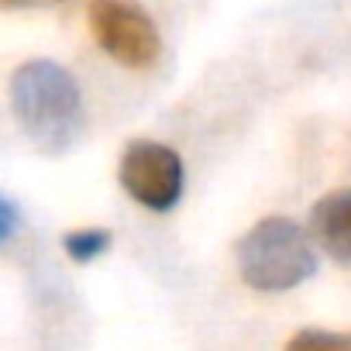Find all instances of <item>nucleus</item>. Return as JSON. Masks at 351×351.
<instances>
[{"label": "nucleus", "mask_w": 351, "mask_h": 351, "mask_svg": "<svg viewBox=\"0 0 351 351\" xmlns=\"http://www.w3.org/2000/svg\"><path fill=\"white\" fill-rule=\"evenodd\" d=\"M241 279L258 293H286L317 272L310 234L289 217H262L234 245Z\"/></svg>", "instance_id": "obj_2"}, {"label": "nucleus", "mask_w": 351, "mask_h": 351, "mask_svg": "<svg viewBox=\"0 0 351 351\" xmlns=\"http://www.w3.org/2000/svg\"><path fill=\"white\" fill-rule=\"evenodd\" d=\"M117 180L134 204H141L155 214H165L183 197V158L176 148H169L162 141L138 138L121 155Z\"/></svg>", "instance_id": "obj_4"}, {"label": "nucleus", "mask_w": 351, "mask_h": 351, "mask_svg": "<svg viewBox=\"0 0 351 351\" xmlns=\"http://www.w3.org/2000/svg\"><path fill=\"white\" fill-rule=\"evenodd\" d=\"M11 110L21 134L45 155H62L83 131L80 86L73 73L52 59H32L14 69Z\"/></svg>", "instance_id": "obj_1"}, {"label": "nucleus", "mask_w": 351, "mask_h": 351, "mask_svg": "<svg viewBox=\"0 0 351 351\" xmlns=\"http://www.w3.org/2000/svg\"><path fill=\"white\" fill-rule=\"evenodd\" d=\"M18 224H21V210L11 197H0V241H11L18 234Z\"/></svg>", "instance_id": "obj_8"}, {"label": "nucleus", "mask_w": 351, "mask_h": 351, "mask_svg": "<svg viewBox=\"0 0 351 351\" xmlns=\"http://www.w3.org/2000/svg\"><path fill=\"white\" fill-rule=\"evenodd\" d=\"M90 32L97 45L128 69H148L162 56V38L152 14L131 0H90Z\"/></svg>", "instance_id": "obj_3"}, {"label": "nucleus", "mask_w": 351, "mask_h": 351, "mask_svg": "<svg viewBox=\"0 0 351 351\" xmlns=\"http://www.w3.org/2000/svg\"><path fill=\"white\" fill-rule=\"evenodd\" d=\"M286 351H351V334L306 327V330H296L286 341Z\"/></svg>", "instance_id": "obj_7"}, {"label": "nucleus", "mask_w": 351, "mask_h": 351, "mask_svg": "<svg viewBox=\"0 0 351 351\" xmlns=\"http://www.w3.org/2000/svg\"><path fill=\"white\" fill-rule=\"evenodd\" d=\"M62 248H66V255H69L73 262L86 265V262L100 258V255L110 248V231H104V228H80V231H69V234L62 238Z\"/></svg>", "instance_id": "obj_6"}, {"label": "nucleus", "mask_w": 351, "mask_h": 351, "mask_svg": "<svg viewBox=\"0 0 351 351\" xmlns=\"http://www.w3.org/2000/svg\"><path fill=\"white\" fill-rule=\"evenodd\" d=\"M310 231L334 262L351 265V186L334 190L313 204Z\"/></svg>", "instance_id": "obj_5"}, {"label": "nucleus", "mask_w": 351, "mask_h": 351, "mask_svg": "<svg viewBox=\"0 0 351 351\" xmlns=\"http://www.w3.org/2000/svg\"><path fill=\"white\" fill-rule=\"evenodd\" d=\"M4 8H42V4H62V0H0Z\"/></svg>", "instance_id": "obj_9"}]
</instances>
